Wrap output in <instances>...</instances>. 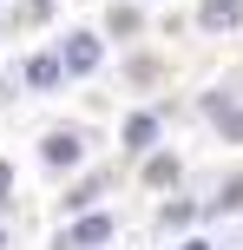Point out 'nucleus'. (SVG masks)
Here are the masks:
<instances>
[{
    "mask_svg": "<svg viewBox=\"0 0 243 250\" xmlns=\"http://www.w3.org/2000/svg\"><path fill=\"white\" fill-rule=\"evenodd\" d=\"M66 73H73V79L99 73V40H92V33H73V40H66Z\"/></svg>",
    "mask_w": 243,
    "mask_h": 250,
    "instance_id": "nucleus-1",
    "label": "nucleus"
},
{
    "mask_svg": "<svg viewBox=\"0 0 243 250\" xmlns=\"http://www.w3.org/2000/svg\"><path fill=\"white\" fill-rule=\"evenodd\" d=\"M197 20H204V33H224V26L243 20V7H237V0H204V7H197Z\"/></svg>",
    "mask_w": 243,
    "mask_h": 250,
    "instance_id": "nucleus-2",
    "label": "nucleus"
},
{
    "mask_svg": "<svg viewBox=\"0 0 243 250\" xmlns=\"http://www.w3.org/2000/svg\"><path fill=\"white\" fill-rule=\"evenodd\" d=\"M105 237H112V217H79V224H73V244H66V250H86V244H105Z\"/></svg>",
    "mask_w": 243,
    "mask_h": 250,
    "instance_id": "nucleus-3",
    "label": "nucleus"
},
{
    "mask_svg": "<svg viewBox=\"0 0 243 250\" xmlns=\"http://www.w3.org/2000/svg\"><path fill=\"white\" fill-rule=\"evenodd\" d=\"M79 151H86L79 132H53V138H46V165H79Z\"/></svg>",
    "mask_w": 243,
    "mask_h": 250,
    "instance_id": "nucleus-4",
    "label": "nucleus"
},
{
    "mask_svg": "<svg viewBox=\"0 0 243 250\" xmlns=\"http://www.w3.org/2000/svg\"><path fill=\"white\" fill-rule=\"evenodd\" d=\"M210 119H217V132L230 138V145H243V105H224V99H210Z\"/></svg>",
    "mask_w": 243,
    "mask_h": 250,
    "instance_id": "nucleus-5",
    "label": "nucleus"
},
{
    "mask_svg": "<svg viewBox=\"0 0 243 250\" xmlns=\"http://www.w3.org/2000/svg\"><path fill=\"white\" fill-rule=\"evenodd\" d=\"M151 138H158V119H151V112H131V119H125V145H131V151H145Z\"/></svg>",
    "mask_w": 243,
    "mask_h": 250,
    "instance_id": "nucleus-6",
    "label": "nucleus"
},
{
    "mask_svg": "<svg viewBox=\"0 0 243 250\" xmlns=\"http://www.w3.org/2000/svg\"><path fill=\"white\" fill-rule=\"evenodd\" d=\"M59 73H66V60H53V53H39V60L26 66V79H33L39 92H46V86H59Z\"/></svg>",
    "mask_w": 243,
    "mask_h": 250,
    "instance_id": "nucleus-7",
    "label": "nucleus"
},
{
    "mask_svg": "<svg viewBox=\"0 0 243 250\" xmlns=\"http://www.w3.org/2000/svg\"><path fill=\"white\" fill-rule=\"evenodd\" d=\"M171 178H178V158H151L145 165V185H171Z\"/></svg>",
    "mask_w": 243,
    "mask_h": 250,
    "instance_id": "nucleus-8",
    "label": "nucleus"
},
{
    "mask_svg": "<svg viewBox=\"0 0 243 250\" xmlns=\"http://www.w3.org/2000/svg\"><path fill=\"white\" fill-rule=\"evenodd\" d=\"M224 204H230V211H243V178H230V185H224Z\"/></svg>",
    "mask_w": 243,
    "mask_h": 250,
    "instance_id": "nucleus-9",
    "label": "nucleus"
},
{
    "mask_svg": "<svg viewBox=\"0 0 243 250\" xmlns=\"http://www.w3.org/2000/svg\"><path fill=\"white\" fill-rule=\"evenodd\" d=\"M7 191H13V165L0 158V198H7Z\"/></svg>",
    "mask_w": 243,
    "mask_h": 250,
    "instance_id": "nucleus-10",
    "label": "nucleus"
},
{
    "mask_svg": "<svg viewBox=\"0 0 243 250\" xmlns=\"http://www.w3.org/2000/svg\"><path fill=\"white\" fill-rule=\"evenodd\" d=\"M184 250H210V244H184Z\"/></svg>",
    "mask_w": 243,
    "mask_h": 250,
    "instance_id": "nucleus-11",
    "label": "nucleus"
},
{
    "mask_svg": "<svg viewBox=\"0 0 243 250\" xmlns=\"http://www.w3.org/2000/svg\"><path fill=\"white\" fill-rule=\"evenodd\" d=\"M0 244H7V237H0Z\"/></svg>",
    "mask_w": 243,
    "mask_h": 250,
    "instance_id": "nucleus-12",
    "label": "nucleus"
}]
</instances>
